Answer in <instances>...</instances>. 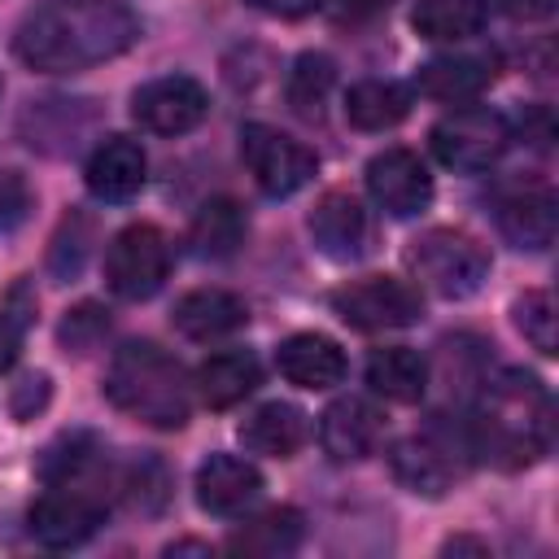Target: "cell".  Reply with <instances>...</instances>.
I'll use <instances>...</instances> for the list:
<instances>
[{"instance_id":"1","label":"cell","mask_w":559,"mask_h":559,"mask_svg":"<svg viewBox=\"0 0 559 559\" xmlns=\"http://www.w3.org/2000/svg\"><path fill=\"white\" fill-rule=\"evenodd\" d=\"M135 39L140 17L118 0H52L17 26L13 52L39 74H74L122 57Z\"/></svg>"},{"instance_id":"2","label":"cell","mask_w":559,"mask_h":559,"mask_svg":"<svg viewBox=\"0 0 559 559\" xmlns=\"http://www.w3.org/2000/svg\"><path fill=\"white\" fill-rule=\"evenodd\" d=\"M550 393L528 371H498L480 389V406L472 415V450L502 467L520 472L537 463L550 445Z\"/></svg>"},{"instance_id":"3","label":"cell","mask_w":559,"mask_h":559,"mask_svg":"<svg viewBox=\"0 0 559 559\" xmlns=\"http://www.w3.org/2000/svg\"><path fill=\"white\" fill-rule=\"evenodd\" d=\"M105 397L122 415H131L148 428H162V432L183 428L192 415V384H188L183 367L153 341H131L109 358Z\"/></svg>"},{"instance_id":"4","label":"cell","mask_w":559,"mask_h":559,"mask_svg":"<svg viewBox=\"0 0 559 559\" xmlns=\"http://www.w3.org/2000/svg\"><path fill=\"white\" fill-rule=\"evenodd\" d=\"M406 262L415 280L445 301H463L489 280V253L467 231H454V227H432L415 236L406 249Z\"/></svg>"},{"instance_id":"5","label":"cell","mask_w":559,"mask_h":559,"mask_svg":"<svg viewBox=\"0 0 559 559\" xmlns=\"http://www.w3.org/2000/svg\"><path fill=\"white\" fill-rule=\"evenodd\" d=\"M170 271V245L153 223L122 227L105 249V284L122 301H148Z\"/></svg>"},{"instance_id":"6","label":"cell","mask_w":559,"mask_h":559,"mask_svg":"<svg viewBox=\"0 0 559 559\" xmlns=\"http://www.w3.org/2000/svg\"><path fill=\"white\" fill-rule=\"evenodd\" d=\"M332 310L341 323L358 332H393V328H411L424 314V297L415 284L397 275H367L341 284L332 293Z\"/></svg>"},{"instance_id":"7","label":"cell","mask_w":559,"mask_h":559,"mask_svg":"<svg viewBox=\"0 0 559 559\" xmlns=\"http://www.w3.org/2000/svg\"><path fill=\"white\" fill-rule=\"evenodd\" d=\"M507 144H511L507 118L493 109H480V105L454 109L432 127V153L450 170H485L502 157Z\"/></svg>"},{"instance_id":"8","label":"cell","mask_w":559,"mask_h":559,"mask_svg":"<svg viewBox=\"0 0 559 559\" xmlns=\"http://www.w3.org/2000/svg\"><path fill=\"white\" fill-rule=\"evenodd\" d=\"M240 153H245L253 183L266 197H293L297 188H306L314 179V166H319L301 140H293L266 122H249L240 131Z\"/></svg>"},{"instance_id":"9","label":"cell","mask_w":559,"mask_h":559,"mask_svg":"<svg viewBox=\"0 0 559 559\" xmlns=\"http://www.w3.org/2000/svg\"><path fill=\"white\" fill-rule=\"evenodd\" d=\"M105 524V493L96 485H52L31 507V533L44 546H79Z\"/></svg>"},{"instance_id":"10","label":"cell","mask_w":559,"mask_h":559,"mask_svg":"<svg viewBox=\"0 0 559 559\" xmlns=\"http://www.w3.org/2000/svg\"><path fill=\"white\" fill-rule=\"evenodd\" d=\"M131 114L153 135H183L210 114V96H205V87L197 79L166 74V79H153V83L135 87Z\"/></svg>"},{"instance_id":"11","label":"cell","mask_w":559,"mask_h":559,"mask_svg":"<svg viewBox=\"0 0 559 559\" xmlns=\"http://www.w3.org/2000/svg\"><path fill=\"white\" fill-rule=\"evenodd\" d=\"M367 192L393 218H415L432 201V175L411 148H384L367 162Z\"/></svg>"},{"instance_id":"12","label":"cell","mask_w":559,"mask_h":559,"mask_svg":"<svg viewBox=\"0 0 559 559\" xmlns=\"http://www.w3.org/2000/svg\"><path fill=\"white\" fill-rule=\"evenodd\" d=\"M310 240L332 262L362 258L367 240H371V223H367L362 201L349 197V192H323L314 201V210H310Z\"/></svg>"},{"instance_id":"13","label":"cell","mask_w":559,"mask_h":559,"mask_svg":"<svg viewBox=\"0 0 559 559\" xmlns=\"http://www.w3.org/2000/svg\"><path fill=\"white\" fill-rule=\"evenodd\" d=\"M380 437H384V415L367 397H336L319 415V441L336 463H358L376 454Z\"/></svg>"},{"instance_id":"14","label":"cell","mask_w":559,"mask_h":559,"mask_svg":"<svg viewBox=\"0 0 559 559\" xmlns=\"http://www.w3.org/2000/svg\"><path fill=\"white\" fill-rule=\"evenodd\" d=\"M262 498V472L240 454H210L197 467V502L210 515H245Z\"/></svg>"},{"instance_id":"15","label":"cell","mask_w":559,"mask_h":559,"mask_svg":"<svg viewBox=\"0 0 559 559\" xmlns=\"http://www.w3.org/2000/svg\"><path fill=\"white\" fill-rule=\"evenodd\" d=\"M389 467L397 476V485H406L411 493H424V498H441L454 480H459V463H454V450L428 432H415V437H402L393 450H389Z\"/></svg>"},{"instance_id":"16","label":"cell","mask_w":559,"mask_h":559,"mask_svg":"<svg viewBox=\"0 0 559 559\" xmlns=\"http://www.w3.org/2000/svg\"><path fill=\"white\" fill-rule=\"evenodd\" d=\"M275 367L288 384L297 389H332L345 380V349L323 336V332H297L288 341H280L275 349Z\"/></svg>"},{"instance_id":"17","label":"cell","mask_w":559,"mask_h":559,"mask_svg":"<svg viewBox=\"0 0 559 559\" xmlns=\"http://www.w3.org/2000/svg\"><path fill=\"white\" fill-rule=\"evenodd\" d=\"M144 175H148L144 148L127 135H109L105 144H96V153L87 157V170H83L87 192L100 201H131L144 188Z\"/></svg>"},{"instance_id":"18","label":"cell","mask_w":559,"mask_h":559,"mask_svg":"<svg viewBox=\"0 0 559 559\" xmlns=\"http://www.w3.org/2000/svg\"><path fill=\"white\" fill-rule=\"evenodd\" d=\"M493 74H498L493 70V57H485V52H450V57L424 61L419 74H415V87L424 96H432V100L459 105V100L480 96L493 83Z\"/></svg>"},{"instance_id":"19","label":"cell","mask_w":559,"mask_h":559,"mask_svg":"<svg viewBox=\"0 0 559 559\" xmlns=\"http://www.w3.org/2000/svg\"><path fill=\"white\" fill-rule=\"evenodd\" d=\"M498 227L515 249H550L555 245V227H559V210H555V192L550 188H520L511 197L498 201Z\"/></svg>"},{"instance_id":"20","label":"cell","mask_w":559,"mask_h":559,"mask_svg":"<svg viewBox=\"0 0 559 559\" xmlns=\"http://www.w3.org/2000/svg\"><path fill=\"white\" fill-rule=\"evenodd\" d=\"M175 328L188 336V341H218V336H231L249 323V310L236 293L227 288H197V293H183L175 301Z\"/></svg>"},{"instance_id":"21","label":"cell","mask_w":559,"mask_h":559,"mask_svg":"<svg viewBox=\"0 0 559 559\" xmlns=\"http://www.w3.org/2000/svg\"><path fill=\"white\" fill-rule=\"evenodd\" d=\"M236 432H240L245 450L271 454V459H288V454H297V450L306 445L310 424H306V415H301L297 406H288V402H266V406H258L253 415H245Z\"/></svg>"},{"instance_id":"22","label":"cell","mask_w":559,"mask_h":559,"mask_svg":"<svg viewBox=\"0 0 559 559\" xmlns=\"http://www.w3.org/2000/svg\"><path fill=\"white\" fill-rule=\"evenodd\" d=\"M258 380H262V367L249 349H223V354H214L197 367V393L214 411H227V406L245 402L258 389Z\"/></svg>"},{"instance_id":"23","label":"cell","mask_w":559,"mask_h":559,"mask_svg":"<svg viewBox=\"0 0 559 559\" xmlns=\"http://www.w3.org/2000/svg\"><path fill=\"white\" fill-rule=\"evenodd\" d=\"M306 537V520L301 511L293 507H271L262 511L258 520L240 524L231 537H227V550L236 555H258V559H275V555H293Z\"/></svg>"},{"instance_id":"24","label":"cell","mask_w":559,"mask_h":559,"mask_svg":"<svg viewBox=\"0 0 559 559\" xmlns=\"http://www.w3.org/2000/svg\"><path fill=\"white\" fill-rule=\"evenodd\" d=\"M411 114V87L393 79H362L345 92V118L358 131H389Z\"/></svg>"},{"instance_id":"25","label":"cell","mask_w":559,"mask_h":559,"mask_svg":"<svg viewBox=\"0 0 559 559\" xmlns=\"http://www.w3.org/2000/svg\"><path fill=\"white\" fill-rule=\"evenodd\" d=\"M245 231H249V223H245V210H240L231 197H214V201H205V205L197 210L188 240H192L197 258L223 262V258L240 253V245H245Z\"/></svg>"},{"instance_id":"26","label":"cell","mask_w":559,"mask_h":559,"mask_svg":"<svg viewBox=\"0 0 559 559\" xmlns=\"http://www.w3.org/2000/svg\"><path fill=\"white\" fill-rule=\"evenodd\" d=\"M367 384L389 402H419L428 389V362L406 345L376 349L367 358Z\"/></svg>"},{"instance_id":"27","label":"cell","mask_w":559,"mask_h":559,"mask_svg":"<svg viewBox=\"0 0 559 559\" xmlns=\"http://www.w3.org/2000/svg\"><path fill=\"white\" fill-rule=\"evenodd\" d=\"M411 26L424 39L459 44V39H472L485 26V4L480 0H419L411 9Z\"/></svg>"},{"instance_id":"28","label":"cell","mask_w":559,"mask_h":559,"mask_svg":"<svg viewBox=\"0 0 559 559\" xmlns=\"http://www.w3.org/2000/svg\"><path fill=\"white\" fill-rule=\"evenodd\" d=\"M332 83H336V66L332 57L323 52H301L288 70V105L301 114V118H319L328 96H332Z\"/></svg>"},{"instance_id":"29","label":"cell","mask_w":559,"mask_h":559,"mask_svg":"<svg viewBox=\"0 0 559 559\" xmlns=\"http://www.w3.org/2000/svg\"><path fill=\"white\" fill-rule=\"evenodd\" d=\"M31 323H35V288H31L26 280H17V284L0 297V371L17 362Z\"/></svg>"},{"instance_id":"30","label":"cell","mask_w":559,"mask_h":559,"mask_svg":"<svg viewBox=\"0 0 559 559\" xmlns=\"http://www.w3.org/2000/svg\"><path fill=\"white\" fill-rule=\"evenodd\" d=\"M511 319H515L520 336H524L537 354H546V358H550V354L559 349V336H555V301H550V293L528 288L524 297H515Z\"/></svg>"},{"instance_id":"31","label":"cell","mask_w":559,"mask_h":559,"mask_svg":"<svg viewBox=\"0 0 559 559\" xmlns=\"http://www.w3.org/2000/svg\"><path fill=\"white\" fill-rule=\"evenodd\" d=\"M109 332V310L96 306V301H79L74 310H66L61 328H57V341L66 354H92Z\"/></svg>"},{"instance_id":"32","label":"cell","mask_w":559,"mask_h":559,"mask_svg":"<svg viewBox=\"0 0 559 559\" xmlns=\"http://www.w3.org/2000/svg\"><path fill=\"white\" fill-rule=\"evenodd\" d=\"M87 240H92V227L83 214H70L61 223V231L52 236V249H48V266L57 280H74L83 271V258H87Z\"/></svg>"},{"instance_id":"33","label":"cell","mask_w":559,"mask_h":559,"mask_svg":"<svg viewBox=\"0 0 559 559\" xmlns=\"http://www.w3.org/2000/svg\"><path fill=\"white\" fill-rule=\"evenodd\" d=\"M122 493H127V502H131L135 511L153 515V511H162L166 498H170V476H166V467H162L157 459H144V463H135V467L127 472Z\"/></svg>"},{"instance_id":"34","label":"cell","mask_w":559,"mask_h":559,"mask_svg":"<svg viewBox=\"0 0 559 559\" xmlns=\"http://www.w3.org/2000/svg\"><path fill=\"white\" fill-rule=\"evenodd\" d=\"M31 205H35V192L26 183V175L17 170H0V231H13L31 218Z\"/></svg>"},{"instance_id":"35","label":"cell","mask_w":559,"mask_h":559,"mask_svg":"<svg viewBox=\"0 0 559 559\" xmlns=\"http://www.w3.org/2000/svg\"><path fill=\"white\" fill-rule=\"evenodd\" d=\"M48 406V376H26L17 389H13V415L17 419H35V411Z\"/></svg>"},{"instance_id":"36","label":"cell","mask_w":559,"mask_h":559,"mask_svg":"<svg viewBox=\"0 0 559 559\" xmlns=\"http://www.w3.org/2000/svg\"><path fill=\"white\" fill-rule=\"evenodd\" d=\"M493 9L515 17V22H542L555 9V0H493Z\"/></svg>"},{"instance_id":"37","label":"cell","mask_w":559,"mask_h":559,"mask_svg":"<svg viewBox=\"0 0 559 559\" xmlns=\"http://www.w3.org/2000/svg\"><path fill=\"white\" fill-rule=\"evenodd\" d=\"M253 9L271 13V17H306L319 9V0H249Z\"/></svg>"},{"instance_id":"38","label":"cell","mask_w":559,"mask_h":559,"mask_svg":"<svg viewBox=\"0 0 559 559\" xmlns=\"http://www.w3.org/2000/svg\"><path fill=\"white\" fill-rule=\"evenodd\" d=\"M463 550H472V555H489V546L476 542V537H454V542H445V555H463Z\"/></svg>"},{"instance_id":"39","label":"cell","mask_w":559,"mask_h":559,"mask_svg":"<svg viewBox=\"0 0 559 559\" xmlns=\"http://www.w3.org/2000/svg\"><path fill=\"white\" fill-rule=\"evenodd\" d=\"M188 550H192V555H210L205 542H175V546H166V555H188Z\"/></svg>"}]
</instances>
